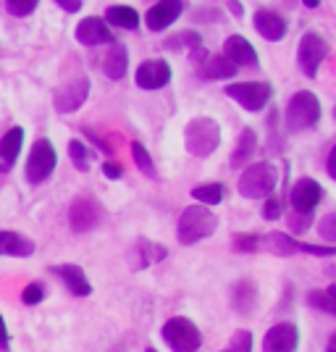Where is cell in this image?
Returning <instances> with one entry per match:
<instances>
[{
  "instance_id": "obj_6",
  "label": "cell",
  "mask_w": 336,
  "mask_h": 352,
  "mask_svg": "<svg viewBox=\"0 0 336 352\" xmlns=\"http://www.w3.org/2000/svg\"><path fill=\"white\" fill-rule=\"evenodd\" d=\"M326 56H328V40L323 37L321 32H307L305 37L300 40L297 63H300V72L305 74L307 79H315L318 76Z\"/></svg>"
},
{
  "instance_id": "obj_5",
  "label": "cell",
  "mask_w": 336,
  "mask_h": 352,
  "mask_svg": "<svg viewBox=\"0 0 336 352\" xmlns=\"http://www.w3.org/2000/svg\"><path fill=\"white\" fill-rule=\"evenodd\" d=\"M163 342L174 352H197L203 347V334L194 321L176 316L163 323Z\"/></svg>"
},
{
  "instance_id": "obj_31",
  "label": "cell",
  "mask_w": 336,
  "mask_h": 352,
  "mask_svg": "<svg viewBox=\"0 0 336 352\" xmlns=\"http://www.w3.org/2000/svg\"><path fill=\"white\" fill-rule=\"evenodd\" d=\"M307 302L313 305V308L323 310V313H328V316H336V300L334 297H328V294L323 292V289H315V292L307 294Z\"/></svg>"
},
{
  "instance_id": "obj_4",
  "label": "cell",
  "mask_w": 336,
  "mask_h": 352,
  "mask_svg": "<svg viewBox=\"0 0 336 352\" xmlns=\"http://www.w3.org/2000/svg\"><path fill=\"white\" fill-rule=\"evenodd\" d=\"M287 129L289 132H305L313 129L321 121V100L310 92V89H300L294 92L289 105H287Z\"/></svg>"
},
{
  "instance_id": "obj_36",
  "label": "cell",
  "mask_w": 336,
  "mask_h": 352,
  "mask_svg": "<svg viewBox=\"0 0 336 352\" xmlns=\"http://www.w3.org/2000/svg\"><path fill=\"white\" fill-rule=\"evenodd\" d=\"M234 248L239 252H258L260 250V236L258 234H236Z\"/></svg>"
},
{
  "instance_id": "obj_40",
  "label": "cell",
  "mask_w": 336,
  "mask_h": 352,
  "mask_svg": "<svg viewBox=\"0 0 336 352\" xmlns=\"http://www.w3.org/2000/svg\"><path fill=\"white\" fill-rule=\"evenodd\" d=\"M102 174L108 176V179H121L124 168H121L116 161H105V163H102Z\"/></svg>"
},
{
  "instance_id": "obj_44",
  "label": "cell",
  "mask_w": 336,
  "mask_h": 352,
  "mask_svg": "<svg viewBox=\"0 0 336 352\" xmlns=\"http://www.w3.org/2000/svg\"><path fill=\"white\" fill-rule=\"evenodd\" d=\"M326 171H328V176L336 182V145L331 147V153H328V161H326Z\"/></svg>"
},
{
  "instance_id": "obj_29",
  "label": "cell",
  "mask_w": 336,
  "mask_h": 352,
  "mask_svg": "<svg viewBox=\"0 0 336 352\" xmlns=\"http://www.w3.org/2000/svg\"><path fill=\"white\" fill-rule=\"evenodd\" d=\"M132 155H134V163H137V168L142 171L145 176L150 179H158V171H155V163L150 158V153L145 150L142 142H132Z\"/></svg>"
},
{
  "instance_id": "obj_30",
  "label": "cell",
  "mask_w": 336,
  "mask_h": 352,
  "mask_svg": "<svg viewBox=\"0 0 336 352\" xmlns=\"http://www.w3.org/2000/svg\"><path fill=\"white\" fill-rule=\"evenodd\" d=\"M69 158L79 171H89V150L85 147L82 140H71L69 142Z\"/></svg>"
},
{
  "instance_id": "obj_7",
  "label": "cell",
  "mask_w": 336,
  "mask_h": 352,
  "mask_svg": "<svg viewBox=\"0 0 336 352\" xmlns=\"http://www.w3.org/2000/svg\"><path fill=\"white\" fill-rule=\"evenodd\" d=\"M223 92L232 100H236L245 111H252V113L263 111L273 98V87L268 82H232V85H226Z\"/></svg>"
},
{
  "instance_id": "obj_49",
  "label": "cell",
  "mask_w": 336,
  "mask_h": 352,
  "mask_svg": "<svg viewBox=\"0 0 336 352\" xmlns=\"http://www.w3.org/2000/svg\"><path fill=\"white\" fill-rule=\"evenodd\" d=\"M145 352H158V350H155V347H147V350Z\"/></svg>"
},
{
  "instance_id": "obj_16",
  "label": "cell",
  "mask_w": 336,
  "mask_h": 352,
  "mask_svg": "<svg viewBox=\"0 0 336 352\" xmlns=\"http://www.w3.org/2000/svg\"><path fill=\"white\" fill-rule=\"evenodd\" d=\"M184 11V3L181 0H158L145 16V24L150 32H163L174 24L176 19Z\"/></svg>"
},
{
  "instance_id": "obj_18",
  "label": "cell",
  "mask_w": 336,
  "mask_h": 352,
  "mask_svg": "<svg viewBox=\"0 0 336 352\" xmlns=\"http://www.w3.org/2000/svg\"><path fill=\"white\" fill-rule=\"evenodd\" d=\"M223 56L234 63L236 69L239 66H258V53H255V47L249 43L247 37H242V34H232L226 43H223Z\"/></svg>"
},
{
  "instance_id": "obj_34",
  "label": "cell",
  "mask_w": 336,
  "mask_h": 352,
  "mask_svg": "<svg viewBox=\"0 0 336 352\" xmlns=\"http://www.w3.org/2000/svg\"><path fill=\"white\" fill-rule=\"evenodd\" d=\"M45 297V287L40 281H32L24 287V292H21V300H24V305H37V302H43Z\"/></svg>"
},
{
  "instance_id": "obj_1",
  "label": "cell",
  "mask_w": 336,
  "mask_h": 352,
  "mask_svg": "<svg viewBox=\"0 0 336 352\" xmlns=\"http://www.w3.org/2000/svg\"><path fill=\"white\" fill-rule=\"evenodd\" d=\"M184 145L194 158H208L213 155L221 145V126L216 118L197 116L192 118L184 129Z\"/></svg>"
},
{
  "instance_id": "obj_46",
  "label": "cell",
  "mask_w": 336,
  "mask_h": 352,
  "mask_svg": "<svg viewBox=\"0 0 336 352\" xmlns=\"http://www.w3.org/2000/svg\"><path fill=\"white\" fill-rule=\"evenodd\" d=\"M326 352H336V334H331L328 344H326Z\"/></svg>"
},
{
  "instance_id": "obj_39",
  "label": "cell",
  "mask_w": 336,
  "mask_h": 352,
  "mask_svg": "<svg viewBox=\"0 0 336 352\" xmlns=\"http://www.w3.org/2000/svg\"><path fill=\"white\" fill-rule=\"evenodd\" d=\"M297 252H307V255H315V258H328V255H336V248H315V245L300 242V245H297Z\"/></svg>"
},
{
  "instance_id": "obj_37",
  "label": "cell",
  "mask_w": 336,
  "mask_h": 352,
  "mask_svg": "<svg viewBox=\"0 0 336 352\" xmlns=\"http://www.w3.org/2000/svg\"><path fill=\"white\" fill-rule=\"evenodd\" d=\"M318 232H321L323 239L336 242V213H326V216L318 221Z\"/></svg>"
},
{
  "instance_id": "obj_41",
  "label": "cell",
  "mask_w": 336,
  "mask_h": 352,
  "mask_svg": "<svg viewBox=\"0 0 336 352\" xmlns=\"http://www.w3.org/2000/svg\"><path fill=\"white\" fill-rule=\"evenodd\" d=\"M53 3H58L66 14H79L82 11V0H53Z\"/></svg>"
},
{
  "instance_id": "obj_26",
  "label": "cell",
  "mask_w": 336,
  "mask_h": 352,
  "mask_svg": "<svg viewBox=\"0 0 336 352\" xmlns=\"http://www.w3.org/2000/svg\"><path fill=\"white\" fill-rule=\"evenodd\" d=\"M232 302L239 316H249L255 308V284L249 281H236L234 289H232Z\"/></svg>"
},
{
  "instance_id": "obj_19",
  "label": "cell",
  "mask_w": 336,
  "mask_h": 352,
  "mask_svg": "<svg viewBox=\"0 0 336 352\" xmlns=\"http://www.w3.org/2000/svg\"><path fill=\"white\" fill-rule=\"evenodd\" d=\"M50 271L63 281V287H66L74 297H87V294L92 292V284H89V279L85 276V271H82L79 265L63 263V265H53Z\"/></svg>"
},
{
  "instance_id": "obj_8",
  "label": "cell",
  "mask_w": 336,
  "mask_h": 352,
  "mask_svg": "<svg viewBox=\"0 0 336 352\" xmlns=\"http://www.w3.org/2000/svg\"><path fill=\"white\" fill-rule=\"evenodd\" d=\"M56 163H58V153L50 140H37L32 145V153L27 158V182L30 184H43L45 179H50V174L56 171Z\"/></svg>"
},
{
  "instance_id": "obj_28",
  "label": "cell",
  "mask_w": 336,
  "mask_h": 352,
  "mask_svg": "<svg viewBox=\"0 0 336 352\" xmlns=\"http://www.w3.org/2000/svg\"><path fill=\"white\" fill-rule=\"evenodd\" d=\"M223 195H226V190H223V184H219V182L200 184V187L192 190V197H194L200 206H219L221 200H223Z\"/></svg>"
},
{
  "instance_id": "obj_11",
  "label": "cell",
  "mask_w": 336,
  "mask_h": 352,
  "mask_svg": "<svg viewBox=\"0 0 336 352\" xmlns=\"http://www.w3.org/2000/svg\"><path fill=\"white\" fill-rule=\"evenodd\" d=\"M192 60L197 63V74H200L203 79H208V82H216V79H232V76L236 74V66L226 58L223 53H221V56H210V53H205V50H200V47H194Z\"/></svg>"
},
{
  "instance_id": "obj_10",
  "label": "cell",
  "mask_w": 336,
  "mask_h": 352,
  "mask_svg": "<svg viewBox=\"0 0 336 352\" xmlns=\"http://www.w3.org/2000/svg\"><path fill=\"white\" fill-rule=\"evenodd\" d=\"M87 98H89V79L87 76H74L63 87L56 89L53 105H56L58 113H74V111H79L85 105Z\"/></svg>"
},
{
  "instance_id": "obj_2",
  "label": "cell",
  "mask_w": 336,
  "mask_h": 352,
  "mask_svg": "<svg viewBox=\"0 0 336 352\" xmlns=\"http://www.w3.org/2000/svg\"><path fill=\"white\" fill-rule=\"evenodd\" d=\"M219 229V216L210 210L208 206H190L181 219H179V229H176V236L181 245H194L205 236L216 234Z\"/></svg>"
},
{
  "instance_id": "obj_12",
  "label": "cell",
  "mask_w": 336,
  "mask_h": 352,
  "mask_svg": "<svg viewBox=\"0 0 336 352\" xmlns=\"http://www.w3.org/2000/svg\"><path fill=\"white\" fill-rule=\"evenodd\" d=\"M323 197V187L315 182V179H300L294 182L292 192H289V200H292V210L297 216H310L315 206L321 203Z\"/></svg>"
},
{
  "instance_id": "obj_20",
  "label": "cell",
  "mask_w": 336,
  "mask_h": 352,
  "mask_svg": "<svg viewBox=\"0 0 336 352\" xmlns=\"http://www.w3.org/2000/svg\"><path fill=\"white\" fill-rule=\"evenodd\" d=\"M126 69H129V50H126V45L113 43L111 50L105 53V58H102V72L108 79L118 82V79L126 76Z\"/></svg>"
},
{
  "instance_id": "obj_14",
  "label": "cell",
  "mask_w": 336,
  "mask_h": 352,
  "mask_svg": "<svg viewBox=\"0 0 336 352\" xmlns=\"http://www.w3.org/2000/svg\"><path fill=\"white\" fill-rule=\"evenodd\" d=\"M137 87L142 89H161L171 82V66L163 58H150L145 63H139V69L134 74Z\"/></svg>"
},
{
  "instance_id": "obj_45",
  "label": "cell",
  "mask_w": 336,
  "mask_h": 352,
  "mask_svg": "<svg viewBox=\"0 0 336 352\" xmlns=\"http://www.w3.org/2000/svg\"><path fill=\"white\" fill-rule=\"evenodd\" d=\"M229 11H232L236 19H242V16H245V8H242V3H239V0H229Z\"/></svg>"
},
{
  "instance_id": "obj_22",
  "label": "cell",
  "mask_w": 336,
  "mask_h": 352,
  "mask_svg": "<svg viewBox=\"0 0 336 352\" xmlns=\"http://www.w3.org/2000/svg\"><path fill=\"white\" fill-rule=\"evenodd\" d=\"M32 252H34V242L32 239L16 234V232H0V255L30 258Z\"/></svg>"
},
{
  "instance_id": "obj_47",
  "label": "cell",
  "mask_w": 336,
  "mask_h": 352,
  "mask_svg": "<svg viewBox=\"0 0 336 352\" xmlns=\"http://www.w3.org/2000/svg\"><path fill=\"white\" fill-rule=\"evenodd\" d=\"M302 3H305L307 8H318L321 6V0H302Z\"/></svg>"
},
{
  "instance_id": "obj_35",
  "label": "cell",
  "mask_w": 336,
  "mask_h": 352,
  "mask_svg": "<svg viewBox=\"0 0 336 352\" xmlns=\"http://www.w3.org/2000/svg\"><path fill=\"white\" fill-rule=\"evenodd\" d=\"M200 34L197 32H181V34H176L174 40L168 43V47H190V50H194V47H200Z\"/></svg>"
},
{
  "instance_id": "obj_42",
  "label": "cell",
  "mask_w": 336,
  "mask_h": 352,
  "mask_svg": "<svg viewBox=\"0 0 336 352\" xmlns=\"http://www.w3.org/2000/svg\"><path fill=\"white\" fill-rule=\"evenodd\" d=\"M8 347H11V334H8L5 321H3V316H0V352H5Z\"/></svg>"
},
{
  "instance_id": "obj_24",
  "label": "cell",
  "mask_w": 336,
  "mask_h": 352,
  "mask_svg": "<svg viewBox=\"0 0 336 352\" xmlns=\"http://www.w3.org/2000/svg\"><path fill=\"white\" fill-rule=\"evenodd\" d=\"M105 21L113 24V27H121V30H137L139 27V14L132 6H111L105 11Z\"/></svg>"
},
{
  "instance_id": "obj_23",
  "label": "cell",
  "mask_w": 336,
  "mask_h": 352,
  "mask_svg": "<svg viewBox=\"0 0 336 352\" xmlns=\"http://www.w3.org/2000/svg\"><path fill=\"white\" fill-rule=\"evenodd\" d=\"M255 150H258V134L247 126V129H242L239 142H236V150L232 153V166L239 168V166H245V163H252Z\"/></svg>"
},
{
  "instance_id": "obj_33",
  "label": "cell",
  "mask_w": 336,
  "mask_h": 352,
  "mask_svg": "<svg viewBox=\"0 0 336 352\" xmlns=\"http://www.w3.org/2000/svg\"><path fill=\"white\" fill-rule=\"evenodd\" d=\"M229 352H252V331L239 329L229 342Z\"/></svg>"
},
{
  "instance_id": "obj_32",
  "label": "cell",
  "mask_w": 336,
  "mask_h": 352,
  "mask_svg": "<svg viewBox=\"0 0 336 352\" xmlns=\"http://www.w3.org/2000/svg\"><path fill=\"white\" fill-rule=\"evenodd\" d=\"M37 6H40V0H5L8 14L16 16V19H27Z\"/></svg>"
},
{
  "instance_id": "obj_21",
  "label": "cell",
  "mask_w": 336,
  "mask_h": 352,
  "mask_svg": "<svg viewBox=\"0 0 336 352\" xmlns=\"http://www.w3.org/2000/svg\"><path fill=\"white\" fill-rule=\"evenodd\" d=\"M21 145H24V129L21 126H14L3 134L0 140V166L3 168H14L16 158L21 153Z\"/></svg>"
},
{
  "instance_id": "obj_48",
  "label": "cell",
  "mask_w": 336,
  "mask_h": 352,
  "mask_svg": "<svg viewBox=\"0 0 336 352\" xmlns=\"http://www.w3.org/2000/svg\"><path fill=\"white\" fill-rule=\"evenodd\" d=\"M326 294H328V297H334V300H336V281L331 284V287H328V289H326Z\"/></svg>"
},
{
  "instance_id": "obj_38",
  "label": "cell",
  "mask_w": 336,
  "mask_h": 352,
  "mask_svg": "<svg viewBox=\"0 0 336 352\" xmlns=\"http://www.w3.org/2000/svg\"><path fill=\"white\" fill-rule=\"evenodd\" d=\"M281 216V203H278L276 195L265 197V206H263V219L265 221H276Z\"/></svg>"
},
{
  "instance_id": "obj_43",
  "label": "cell",
  "mask_w": 336,
  "mask_h": 352,
  "mask_svg": "<svg viewBox=\"0 0 336 352\" xmlns=\"http://www.w3.org/2000/svg\"><path fill=\"white\" fill-rule=\"evenodd\" d=\"M307 223H310V216H297V213H292V229L294 232H305Z\"/></svg>"
},
{
  "instance_id": "obj_3",
  "label": "cell",
  "mask_w": 336,
  "mask_h": 352,
  "mask_svg": "<svg viewBox=\"0 0 336 352\" xmlns=\"http://www.w3.org/2000/svg\"><path fill=\"white\" fill-rule=\"evenodd\" d=\"M278 174L273 163H249L245 168V174L239 176V195L247 197V200H263L271 197L276 192Z\"/></svg>"
},
{
  "instance_id": "obj_27",
  "label": "cell",
  "mask_w": 336,
  "mask_h": 352,
  "mask_svg": "<svg viewBox=\"0 0 336 352\" xmlns=\"http://www.w3.org/2000/svg\"><path fill=\"white\" fill-rule=\"evenodd\" d=\"M260 245L271 250L273 255H281V258H287V255H294L297 252V239H292L289 234H281V232H273V234H265L260 236Z\"/></svg>"
},
{
  "instance_id": "obj_15",
  "label": "cell",
  "mask_w": 336,
  "mask_h": 352,
  "mask_svg": "<svg viewBox=\"0 0 336 352\" xmlns=\"http://www.w3.org/2000/svg\"><path fill=\"white\" fill-rule=\"evenodd\" d=\"M76 40L87 47H95V45H105L113 43V32L108 27V21L100 19V16H87L76 24Z\"/></svg>"
},
{
  "instance_id": "obj_51",
  "label": "cell",
  "mask_w": 336,
  "mask_h": 352,
  "mask_svg": "<svg viewBox=\"0 0 336 352\" xmlns=\"http://www.w3.org/2000/svg\"><path fill=\"white\" fill-rule=\"evenodd\" d=\"M118 352H121V350H118Z\"/></svg>"
},
{
  "instance_id": "obj_13",
  "label": "cell",
  "mask_w": 336,
  "mask_h": 352,
  "mask_svg": "<svg viewBox=\"0 0 336 352\" xmlns=\"http://www.w3.org/2000/svg\"><path fill=\"white\" fill-rule=\"evenodd\" d=\"M300 347V331L289 321H281L265 331L263 352H297Z\"/></svg>"
},
{
  "instance_id": "obj_50",
  "label": "cell",
  "mask_w": 336,
  "mask_h": 352,
  "mask_svg": "<svg viewBox=\"0 0 336 352\" xmlns=\"http://www.w3.org/2000/svg\"><path fill=\"white\" fill-rule=\"evenodd\" d=\"M334 118H336V108H334Z\"/></svg>"
},
{
  "instance_id": "obj_9",
  "label": "cell",
  "mask_w": 336,
  "mask_h": 352,
  "mask_svg": "<svg viewBox=\"0 0 336 352\" xmlns=\"http://www.w3.org/2000/svg\"><path fill=\"white\" fill-rule=\"evenodd\" d=\"M100 219H102L100 203L95 197H89V195H79L71 203V208H69V223H71V229L76 234H85L89 229H95L100 223Z\"/></svg>"
},
{
  "instance_id": "obj_25",
  "label": "cell",
  "mask_w": 336,
  "mask_h": 352,
  "mask_svg": "<svg viewBox=\"0 0 336 352\" xmlns=\"http://www.w3.org/2000/svg\"><path fill=\"white\" fill-rule=\"evenodd\" d=\"M137 261H134V268L137 271H142V268H147V265H153V263H158V261H163L168 252H166V248L163 245H155V242H150V239H139L137 242Z\"/></svg>"
},
{
  "instance_id": "obj_17",
  "label": "cell",
  "mask_w": 336,
  "mask_h": 352,
  "mask_svg": "<svg viewBox=\"0 0 336 352\" xmlns=\"http://www.w3.org/2000/svg\"><path fill=\"white\" fill-rule=\"evenodd\" d=\"M252 21H255V30L260 37H265L268 43H278V40H284L287 37V30H289V24H287V19L276 11H271V8H258L255 16H252Z\"/></svg>"
}]
</instances>
